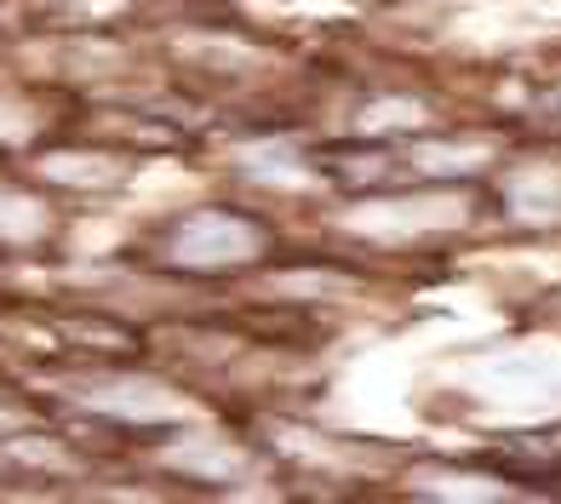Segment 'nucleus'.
I'll return each mask as SVG.
<instances>
[{"instance_id":"f257e3e1","label":"nucleus","mask_w":561,"mask_h":504,"mask_svg":"<svg viewBox=\"0 0 561 504\" xmlns=\"http://www.w3.org/2000/svg\"><path fill=\"white\" fill-rule=\"evenodd\" d=\"M172 259L178 264H195V270H213V264H241L264 247V230L241 213H195L172 230Z\"/></svg>"}]
</instances>
